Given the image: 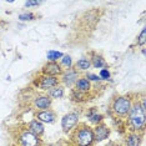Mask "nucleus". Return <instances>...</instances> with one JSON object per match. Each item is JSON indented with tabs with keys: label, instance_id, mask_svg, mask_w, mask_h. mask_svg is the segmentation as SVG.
Returning <instances> with one entry per match:
<instances>
[{
	"label": "nucleus",
	"instance_id": "nucleus-17",
	"mask_svg": "<svg viewBox=\"0 0 146 146\" xmlns=\"http://www.w3.org/2000/svg\"><path fill=\"white\" fill-rule=\"evenodd\" d=\"M64 95H65V89L61 85L55 86V88H52L48 91V96L51 100L52 99H61V98H64Z\"/></svg>",
	"mask_w": 146,
	"mask_h": 146
},
{
	"label": "nucleus",
	"instance_id": "nucleus-7",
	"mask_svg": "<svg viewBox=\"0 0 146 146\" xmlns=\"http://www.w3.org/2000/svg\"><path fill=\"white\" fill-rule=\"evenodd\" d=\"M62 72H64V70H62V68L60 66V64H58V62L48 61L41 68V74L42 75L55 76V78H59V76L62 75Z\"/></svg>",
	"mask_w": 146,
	"mask_h": 146
},
{
	"label": "nucleus",
	"instance_id": "nucleus-26",
	"mask_svg": "<svg viewBox=\"0 0 146 146\" xmlns=\"http://www.w3.org/2000/svg\"><path fill=\"white\" fill-rule=\"evenodd\" d=\"M40 5V1H26L25 3V6L29 8V6H38Z\"/></svg>",
	"mask_w": 146,
	"mask_h": 146
},
{
	"label": "nucleus",
	"instance_id": "nucleus-6",
	"mask_svg": "<svg viewBox=\"0 0 146 146\" xmlns=\"http://www.w3.org/2000/svg\"><path fill=\"white\" fill-rule=\"evenodd\" d=\"M79 119H80V115L75 111H71V112H68L66 115H64V117L61 119V127H62V131L65 134L70 132L74 130V127L79 124Z\"/></svg>",
	"mask_w": 146,
	"mask_h": 146
},
{
	"label": "nucleus",
	"instance_id": "nucleus-21",
	"mask_svg": "<svg viewBox=\"0 0 146 146\" xmlns=\"http://www.w3.org/2000/svg\"><path fill=\"white\" fill-rule=\"evenodd\" d=\"M60 66L61 68H65L66 70H69V69L72 68V59L71 56L69 55H64L62 58L60 59Z\"/></svg>",
	"mask_w": 146,
	"mask_h": 146
},
{
	"label": "nucleus",
	"instance_id": "nucleus-13",
	"mask_svg": "<svg viewBox=\"0 0 146 146\" xmlns=\"http://www.w3.org/2000/svg\"><path fill=\"white\" fill-rule=\"evenodd\" d=\"M28 130L30 131L31 134H34V135L40 137V136L44 134L45 127H44V125H42V122H40V121L36 120V119H34V120H31L28 124Z\"/></svg>",
	"mask_w": 146,
	"mask_h": 146
},
{
	"label": "nucleus",
	"instance_id": "nucleus-12",
	"mask_svg": "<svg viewBox=\"0 0 146 146\" xmlns=\"http://www.w3.org/2000/svg\"><path fill=\"white\" fill-rule=\"evenodd\" d=\"M86 117L94 125H99L104 121V115H101L100 112L98 111V108H91L90 110L86 112Z\"/></svg>",
	"mask_w": 146,
	"mask_h": 146
},
{
	"label": "nucleus",
	"instance_id": "nucleus-23",
	"mask_svg": "<svg viewBox=\"0 0 146 146\" xmlns=\"http://www.w3.org/2000/svg\"><path fill=\"white\" fill-rule=\"evenodd\" d=\"M146 29L144 28L141 30V33H140V35H139V38H137V45L139 46H144L145 45V42H146Z\"/></svg>",
	"mask_w": 146,
	"mask_h": 146
},
{
	"label": "nucleus",
	"instance_id": "nucleus-4",
	"mask_svg": "<svg viewBox=\"0 0 146 146\" xmlns=\"http://www.w3.org/2000/svg\"><path fill=\"white\" fill-rule=\"evenodd\" d=\"M34 85H35V88L40 89V90L49 91L50 89L60 85V79L55 78V76L41 75V76H39V78H36V80L34 81Z\"/></svg>",
	"mask_w": 146,
	"mask_h": 146
},
{
	"label": "nucleus",
	"instance_id": "nucleus-19",
	"mask_svg": "<svg viewBox=\"0 0 146 146\" xmlns=\"http://www.w3.org/2000/svg\"><path fill=\"white\" fill-rule=\"evenodd\" d=\"M90 60L89 59H80V60H78L75 62V70H79V71H86L88 69H90Z\"/></svg>",
	"mask_w": 146,
	"mask_h": 146
},
{
	"label": "nucleus",
	"instance_id": "nucleus-1",
	"mask_svg": "<svg viewBox=\"0 0 146 146\" xmlns=\"http://www.w3.org/2000/svg\"><path fill=\"white\" fill-rule=\"evenodd\" d=\"M146 106L145 99H141V101L136 100L132 102L131 110L129 112L127 117V126L130 132H136V134H142L145 130L146 124Z\"/></svg>",
	"mask_w": 146,
	"mask_h": 146
},
{
	"label": "nucleus",
	"instance_id": "nucleus-11",
	"mask_svg": "<svg viewBox=\"0 0 146 146\" xmlns=\"http://www.w3.org/2000/svg\"><path fill=\"white\" fill-rule=\"evenodd\" d=\"M35 119L40 122H45V124H52V122L56 121V114L50 109L48 110H41V111H38L35 114Z\"/></svg>",
	"mask_w": 146,
	"mask_h": 146
},
{
	"label": "nucleus",
	"instance_id": "nucleus-27",
	"mask_svg": "<svg viewBox=\"0 0 146 146\" xmlns=\"http://www.w3.org/2000/svg\"><path fill=\"white\" fill-rule=\"evenodd\" d=\"M108 146H120V145H117V144H115V142H111V144H109Z\"/></svg>",
	"mask_w": 146,
	"mask_h": 146
},
{
	"label": "nucleus",
	"instance_id": "nucleus-22",
	"mask_svg": "<svg viewBox=\"0 0 146 146\" xmlns=\"http://www.w3.org/2000/svg\"><path fill=\"white\" fill-rule=\"evenodd\" d=\"M35 19V15L33 13H23L19 15V20L20 21H31Z\"/></svg>",
	"mask_w": 146,
	"mask_h": 146
},
{
	"label": "nucleus",
	"instance_id": "nucleus-28",
	"mask_svg": "<svg viewBox=\"0 0 146 146\" xmlns=\"http://www.w3.org/2000/svg\"><path fill=\"white\" fill-rule=\"evenodd\" d=\"M71 146H72V145H71Z\"/></svg>",
	"mask_w": 146,
	"mask_h": 146
},
{
	"label": "nucleus",
	"instance_id": "nucleus-15",
	"mask_svg": "<svg viewBox=\"0 0 146 146\" xmlns=\"http://www.w3.org/2000/svg\"><path fill=\"white\" fill-rule=\"evenodd\" d=\"M89 60H90V64L96 69L108 68V62L105 61V59L101 55L96 54V52H91V59H89Z\"/></svg>",
	"mask_w": 146,
	"mask_h": 146
},
{
	"label": "nucleus",
	"instance_id": "nucleus-5",
	"mask_svg": "<svg viewBox=\"0 0 146 146\" xmlns=\"http://www.w3.org/2000/svg\"><path fill=\"white\" fill-rule=\"evenodd\" d=\"M18 144L19 146H41L42 141L39 136L31 134L28 129H25L18 135Z\"/></svg>",
	"mask_w": 146,
	"mask_h": 146
},
{
	"label": "nucleus",
	"instance_id": "nucleus-16",
	"mask_svg": "<svg viewBox=\"0 0 146 146\" xmlns=\"http://www.w3.org/2000/svg\"><path fill=\"white\" fill-rule=\"evenodd\" d=\"M141 139H142L141 134L130 132V134L126 136V140H125V145L124 146H140Z\"/></svg>",
	"mask_w": 146,
	"mask_h": 146
},
{
	"label": "nucleus",
	"instance_id": "nucleus-20",
	"mask_svg": "<svg viewBox=\"0 0 146 146\" xmlns=\"http://www.w3.org/2000/svg\"><path fill=\"white\" fill-rule=\"evenodd\" d=\"M62 56H64V54L60 51H55V50H49L48 54H46V58H48L49 61L51 62H58L59 59H61Z\"/></svg>",
	"mask_w": 146,
	"mask_h": 146
},
{
	"label": "nucleus",
	"instance_id": "nucleus-18",
	"mask_svg": "<svg viewBox=\"0 0 146 146\" xmlns=\"http://www.w3.org/2000/svg\"><path fill=\"white\" fill-rule=\"evenodd\" d=\"M70 98H71V100L75 101V102H84V101H89V100H90L88 94H85V92H80V91L75 90V89H72V90H71Z\"/></svg>",
	"mask_w": 146,
	"mask_h": 146
},
{
	"label": "nucleus",
	"instance_id": "nucleus-10",
	"mask_svg": "<svg viewBox=\"0 0 146 146\" xmlns=\"http://www.w3.org/2000/svg\"><path fill=\"white\" fill-rule=\"evenodd\" d=\"M78 79H79V71L71 68V69H69V70L62 72V75L60 78V82H62L64 86L71 88L72 85H75V82L78 81Z\"/></svg>",
	"mask_w": 146,
	"mask_h": 146
},
{
	"label": "nucleus",
	"instance_id": "nucleus-24",
	"mask_svg": "<svg viewBox=\"0 0 146 146\" xmlns=\"http://www.w3.org/2000/svg\"><path fill=\"white\" fill-rule=\"evenodd\" d=\"M99 78H100L101 80H108V79H110V71L108 70V68L101 69V70H100V75H99Z\"/></svg>",
	"mask_w": 146,
	"mask_h": 146
},
{
	"label": "nucleus",
	"instance_id": "nucleus-9",
	"mask_svg": "<svg viewBox=\"0 0 146 146\" xmlns=\"http://www.w3.org/2000/svg\"><path fill=\"white\" fill-rule=\"evenodd\" d=\"M51 104H52V100L48 95H36L35 98L33 99V106H34L38 111L48 110V109L51 108Z\"/></svg>",
	"mask_w": 146,
	"mask_h": 146
},
{
	"label": "nucleus",
	"instance_id": "nucleus-14",
	"mask_svg": "<svg viewBox=\"0 0 146 146\" xmlns=\"http://www.w3.org/2000/svg\"><path fill=\"white\" fill-rule=\"evenodd\" d=\"M92 89L91 86V82L88 80L86 78H79L78 81L75 82V90L80 91V92H85V94H88V92H90Z\"/></svg>",
	"mask_w": 146,
	"mask_h": 146
},
{
	"label": "nucleus",
	"instance_id": "nucleus-25",
	"mask_svg": "<svg viewBox=\"0 0 146 146\" xmlns=\"http://www.w3.org/2000/svg\"><path fill=\"white\" fill-rule=\"evenodd\" d=\"M86 79H88L89 81H94V82H100L101 81V79L99 78L98 75H95V74H90V72H89V74H86V76H85Z\"/></svg>",
	"mask_w": 146,
	"mask_h": 146
},
{
	"label": "nucleus",
	"instance_id": "nucleus-8",
	"mask_svg": "<svg viewBox=\"0 0 146 146\" xmlns=\"http://www.w3.org/2000/svg\"><path fill=\"white\" fill-rule=\"evenodd\" d=\"M92 132H94L95 142H101L110 136V129H109V126L104 124V122H101V124H99V125H95V127H92Z\"/></svg>",
	"mask_w": 146,
	"mask_h": 146
},
{
	"label": "nucleus",
	"instance_id": "nucleus-3",
	"mask_svg": "<svg viewBox=\"0 0 146 146\" xmlns=\"http://www.w3.org/2000/svg\"><path fill=\"white\" fill-rule=\"evenodd\" d=\"M132 98L130 95H122V96H116L112 99L110 109L117 117L124 119L129 115L132 106Z\"/></svg>",
	"mask_w": 146,
	"mask_h": 146
},
{
	"label": "nucleus",
	"instance_id": "nucleus-2",
	"mask_svg": "<svg viewBox=\"0 0 146 146\" xmlns=\"http://www.w3.org/2000/svg\"><path fill=\"white\" fill-rule=\"evenodd\" d=\"M72 146H92L95 144L92 127L85 122H79L70 134Z\"/></svg>",
	"mask_w": 146,
	"mask_h": 146
}]
</instances>
